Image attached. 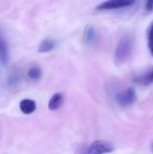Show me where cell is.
Instances as JSON below:
<instances>
[{
	"mask_svg": "<svg viewBox=\"0 0 153 154\" xmlns=\"http://www.w3.org/2000/svg\"><path fill=\"white\" fill-rule=\"evenodd\" d=\"M55 47H56V42H55L54 40H52V39H44L40 43L38 51H39V52L45 53V52H49V51H52Z\"/></svg>",
	"mask_w": 153,
	"mask_h": 154,
	"instance_id": "obj_10",
	"label": "cell"
},
{
	"mask_svg": "<svg viewBox=\"0 0 153 154\" xmlns=\"http://www.w3.org/2000/svg\"><path fill=\"white\" fill-rule=\"evenodd\" d=\"M9 60L8 47L5 40L4 39L2 33L0 32V63L3 65H7Z\"/></svg>",
	"mask_w": 153,
	"mask_h": 154,
	"instance_id": "obj_7",
	"label": "cell"
},
{
	"mask_svg": "<svg viewBox=\"0 0 153 154\" xmlns=\"http://www.w3.org/2000/svg\"><path fill=\"white\" fill-rule=\"evenodd\" d=\"M136 0H106L99 4L96 9V10H115L120 9L127 6H131L135 3Z\"/></svg>",
	"mask_w": 153,
	"mask_h": 154,
	"instance_id": "obj_4",
	"label": "cell"
},
{
	"mask_svg": "<svg viewBox=\"0 0 153 154\" xmlns=\"http://www.w3.org/2000/svg\"><path fill=\"white\" fill-rule=\"evenodd\" d=\"M115 151V146L104 140H97L93 142L86 150L84 154H106L111 153Z\"/></svg>",
	"mask_w": 153,
	"mask_h": 154,
	"instance_id": "obj_2",
	"label": "cell"
},
{
	"mask_svg": "<svg viewBox=\"0 0 153 154\" xmlns=\"http://www.w3.org/2000/svg\"><path fill=\"white\" fill-rule=\"evenodd\" d=\"M148 47L151 56H153V35L151 37H148Z\"/></svg>",
	"mask_w": 153,
	"mask_h": 154,
	"instance_id": "obj_12",
	"label": "cell"
},
{
	"mask_svg": "<svg viewBox=\"0 0 153 154\" xmlns=\"http://www.w3.org/2000/svg\"><path fill=\"white\" fill-rule=\"evenodd\" d=\"M137 99L136 91L133 88H128L124 91H122L116 96V102L122 107H127L132 106Z\"/></svg>",
	"mask_w": 153,
	"mask_h": 154,
	"instance_id": "obj_3",
	"label": "cell"
},
{
	"mask_svg": "<svg viewBox=\"0 0 153 154\" xmlns=\"http://www.w3.org/2000/svg\"><path fill=\"white\" fill-rule=\"evenodd\" d=\"M152 152H153V144H152Z\"/></svg>",
	"mask_w": 153,
	"mask_h": 154,
	"instance_id": "obj_14",
	"label": "cell"
},
{
	"mask_svg": "<svg viewBox=\"0 0 153 154\" xmlns=\"http://www.w3.org/2000/svg\"><path fill=\"white\" fill-rule=\"evenodd\" d=\"M28 78L32 81H37L41 78V69L38 66H33L29 69L27 72Z\"/></svg>",
	"mask_w": 153,
	"mask_h": 154,
	"instance_id": "obj_11",
	"label": "cell"
},
{
	"mask_svg": "<svg viewBox=\"0 0 153 154\" xmlns=\"http://www.w3.org/2000/svg\"><path fill=\"white\" fill-rule=\"evenodd\" d=\"M20 110L24 115H30L36 110V103L32 99H23L19 104Z\"/></svg>",
	"mask_w": 153,
	"mask_h": 154,
	"instance_id": "obj_6",
	"label": "cell"
},
{
	"mask_svg": "<svg viewBox=\"0 0 153 154\" xmlns=\"http://www.w3.org/2000/svg\"><path fill=\"white\" fill-rule=\"evenodd\" d=\"M63 104V96L61 93H56L54 94L51 98L49 101L48 107L50 111H56L58 110Z\"/></svg>",
	"mask_w": 153,
	"mask_h": 154,
	"instance_id": "obj_9",
	"label": "cell"
},
{
	"mask_svg": "<svg viewBox=\"0 0 153 154\" xmlns=\"http://www.w3.org/2000/svg\"><path fill=\"white\" fill-rule=\"evenodd\" d=\"M133 82L141 86H149L153 83V66L146 72L133 78Z\"/></svg>",
	"mask_w": 153,
	"mask_h": 154,
	"instance_id": "obj_5",
	"label": "cell"
},
{
	"mask_svg": "<svg viewBox=\"0 0 153 154\" xmlns=\"http://www.w3.org/2000/svg\"><path fill=\"white\" fill-rule=\"evenodd\" d=\"M153 35V21L152 23H151L149 29H148V37H151Z\"/></svg>",
	"mask_w": 153,
	"mask_h": 154,
	"instance_id": "obj_13",
	"label": "cell"
},
{
	"mask_svg": "<svg viewBox=\"0 0 153 154\" xmlns=\"http://www.w3.org/2000/svg\"><path fill=\"white\" fill-rule=\"evenodd\" d=\"M83 38H84V42L87 44L95 43L96 42V40H97V32H96V29L93 26H90V25L87 26L85 28V31H84Z\"/></svg>",
	"mask_w": 153,
	"mask_h": 154,
	"instance_id": "obj_8",
	"label": "cell"
},
{
	"mask_svg": "<svg viewBox=\"0 0 153 154\" xmlns=\"http://www.w3.org/2000/svg\"><path fill=\"white\" fill-rule=\"evenodd\" d=\"M133 47V41L131 36L125 35L119 41L115 51V60L117 64L124 63L132 55Z\"/></svg>",
	"mask_w": 153,
	"mask_h": 154,
	"instance_id": "obj_1",
	"label": "cell"
}]
</instances>
